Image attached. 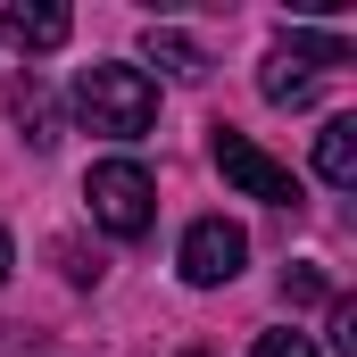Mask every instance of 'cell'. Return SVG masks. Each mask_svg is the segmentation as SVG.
<instances>
[{
	"label": "cell",
	"mask_w": 357,
	"mask_h": 357,
	"mask_svg": "<svg viewBox=\"0 0 357 357\" xmlns=\"http://www.w3.org/2000/svg\"><path fill=\"white\" fill-rule=\"evenodd\" d=\"M67 33H75V17H67L59 0H8V8H0V42H17L25 59L67 50Z\"/></svg>",
	"instance_id": "5"
},
{
	"label": "cell",
	"mask_w": 357,
	"mask_h": 357,
	"mask_svg": "<svg viewBox=\"0 0 357 357\" xmlns=\"http://www.w3.org/2000/svg\"><path fill=\"white\" fill-rule=\"evenodd\" d=\"M250 357H316V341H307V333H258Z\"/></svg>",
	"instance_id": "11"
},
{
	"label": "cell",
	"mask_w": 357,
	"mask_h": 357,
	"mask_svg": "<svg viewBox=\"0 0 357 357\" xmlns=\"http://www.w3.org/2000/svg\"><path fill=\"white\" fill-rule=\"evenodd\" d=\"M282 59H299V67H349V42L341 33H291Z\"/></svg>",
	"instance_id": "10"
},
{
	"label": "cell",
	"mask_w": 357,
	"mask_h": 357,
	"mask_svg": "<svg viewBox=\"0 0 357 357\" xmlns=\"http://www.w3.org/2000/svg\"><path fill=\"white\" fill-rule=\"evenodd\" d=\"M216 167H225V183L241 191V199H266V208H299V175L282 167V158H266L250 133H233V125H216Z\"/></svg>",
	"instance_id": "3"
},
{
	"label": "cell",
	"mask_w": 357,
	"mask_h": 357,
	"mask_svg": "<svg viewBox=\"0 0 357 357\" xmlns=\"http://www.w3.org/2000/svg\"><path fill=\"white\" fill-rule=\"evenodd\" d=\"M282 291H291V299H324L333 282H324V274H316V266H291V274H282Z\"/></svg>",
	"instance_id": "12"
},
{
	"label": "cell",
	"mask_w": 357,
	"mask_h": 357,
	"mask_svg": "<svg viewBox=\"0 0 357 357\" xmlns=\"http://www.w3.org/2000/svg\"><path fill=\"white\" fill-rule=\"evenodd\" d=\"M84 199H91V225L116 233V241H142V233L158 225V183L142 175L133 158H100L91 183H84Z\"/></svg>",
	"instance_id": "2"
},
{
	"label": "cell",
	"mask_w": 357,
	"mask_h": 357,
	"mask_svg": "<svg viewBox=\"0 0 357 357\" xmlns=\"http://www.w3.org/2000/svg\"><path fill=\"white\" fill-rule=\"evenodd\" d=\"M8 266H17V250H8V233H0V282H8Z\"/></svg>",
	"instance_id": "13"
},
{
	"label": "cell",
	"mask_w": 357,
	"mask_h": 357,
	"mask_svg": "<svg viewBox=\"0 0 357 357\" xmlns=\"http://www.w3.org/2000/svg\"><path fill=\"white\" fill-rule=\"evenodd\" d=\"M8 108H17V125H25V142H33V150H59V108H50V91L33 84V75H17Z\"/></svg>",
	"instance_id": "8"
},
{
	"label": "cell",
	"mask_w": 357,
	"mask_h": 357,
	"mask_svg": "<svg viewBox=\"0 0 357 357\" xmlns=\"http://www.w3.org/2000/svg\"><path fill=\"white\" fill-rule=\"evenodd\" d=\"M258 91H266L274 108H307V100H316V75H307L299 59H282V50H266V67H258Z\"/></svg>",
	"instance_id": "9"
},
{
	"label": "cell",
	"mask_w": 357,
	"mask_h": 357,
	"mask_svg": "<svg viewBox=\"0 0 357 357\" xmlns=\"http://www.w3.org/2000/svg\"><path fill=\"white\" fill-rule=\"evenodd\" d=\"M241 266H250V233H241V225L199 216V225L183 233V282H191V291H216V282H233Z\"/></svg>",
	"instance_id": "4"
},
{
	"label": "cell",
	"mask_w": 357,
	"mask_h": 357,
	"mask_svg": "<svg viewBox=\"0 0 357 357\" xmlns=\"http://www.w3.org/2000/svg\"><path fill=\"white\" fill-rule=\"evenodd\" d=\"M316 175L333 183V191L357 183V116H333V125L316 133Z\"/></svg>",
	"instance_id": "7"
},
{
	"label": "cell",
	"mask_w": 357,
	"mask_h": 357,
	"mask_svg": "<svg viewBox=\"0 0 357 357\" xmlns=\"http://www.w3.org/2000/svg\"><path fill=\"white\" fill-rule=\"evenodd\" d=\"M75 116L91 133H108V142H142L158 125V84L142 67H125V59H91L75 75Z\"/></svg>",
	"instance_id": "1"
},
{
	"label": "cell",
	"mask_w": 357,
	"mask_h": 357,
	"mask_svg": "<svg viewBox=\"0 0 357 357\" xmlns=\"http://www.w3.org/2000/svg\"><path fill=\"white\" fill-rule=\"evenodd\" d=\"M142 59H150V67H167V75H183V84H199V75H208V50H199L191 33H175V25H150V33H142ZM150 67H142V75H150Z\"/></svg>",
	"instance_id": "6"
}]
</instances>
